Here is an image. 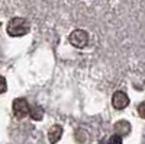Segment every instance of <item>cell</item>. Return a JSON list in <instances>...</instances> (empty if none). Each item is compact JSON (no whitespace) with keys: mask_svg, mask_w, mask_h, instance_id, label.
<instances>
[{"mask_svg":"<svg viewBox=\"0 0 145 144\" xmlns=\"http://www.w3.org/2000/svg\"><path fill=\"white\" fill-rule=\"evenodd\" d=\"M6 90H7V82L3 76H0V95L5 93Z\"/></svg>","mask_w":145,"mask_h":144,"instance_id":"obj_9","label":"cell"},{"mask_svg":"<svg viewBox=\"0 0 145 144\" xmlns=\"http://www.w3.org/2000/svg\"><path fill=\"white\" fill-rule=\"evenodd\" d=\"M112 105L115 109H119V111H122L125 109V108L129 105V98H128V95L122 90H118L113 93L112 96Z\"/></svg>","mask_w":145,"mask_h":144,"instance_id":"obj_4","label":"cell"},{"mask_svg":"<svg viewBox=\"0 0 145 144\" xmlns=\"http://www.w3.org/2000/svg\"><path fill=\"white\" fill-rule=\"evenodd\" d=\"M144 106H145L144 102H141L139 106H138V112H139V116H141V118H144V115H145V114H144Z\"/></svg>","mask_w":145,"mask_h":144,"instance_id":"obj_10","label":"cell"},{"mask_svg":"<svg viewBox=\"0 0 145 144\" xmlns=\"http://www.w3.org/2000/svg\"><path fill=\"white\" fill-rule=\"evenodd\" d=\"M31 31V23L25 18H13L7 23V34L10 37H23Z\"/></svg>","mask_w":145,"mask_h":144,"instance_id":"obj_1","label":"cell"},{"mask_svg":"<svg viewBox=\"0 0 145 144\" xmlns=\"http://www.w3.org/2000/svg\"><path fill=\"white\" fill-rule=\"evenodd\" d=\"M115 133L118 134V135H128L129 133H131V125H129V122L128 121H118L116 124H115Z\"/></svg>","mask_w":145,"mask_h":144,"instance_id":"obj_6","label":"cell"},{"mask_svg":"<svg viewBox=\"0 0 145 144\" xmlns=\"http://www.w3.org/2000/svg\"><path fill=\"white\" fill-rule=\"evenodd\" d=\"M63 135V127L61 125H52L48 131V140L51 144H57Z\"/></svg>","mask_w":145,"mask_h":144,"instance_id":"obj_5","label":"cell"},{"mask_svg":"<svg viewBox=\"0 0 145 144\" xmlns=\"http://www.w3.org/2000/svg\"><path fill=\"white\" fill-rule=\"evenodd\" d=\"M29 109H31V106L28 103L26 99H23V98H18L13 101V114L16 118H25L29 115Z\"/></svg>","mask_w":145,"mask_h":144,"instance_id":"obj_3","label":"cell"},{"mask_svg":"<svg viewBox=\"0 0 145 144\" xmlns=\"http://www.w3.org/2000/svg\"><path fill=\"white\" fill-rule=\"evenodd\" d=\"M107 144H122V137L118 135V134H113L107 140Z\"/></svg>","mask_w":145,"mask_h":144,"instance_id":"obj_8","label":"cell"},{"mask_svg":"<svg viewBox=\"0 0 145 144\" xmlns=\"http://www.w3.org/2000/svg\"><path fill=\"white\" fill-rule=\"evenodd\" d=\"M29 115H31L32 119H35V121H41L44 118V109L41 106H33L29 109Z\"/></svg>","mask_w":145,"mask_h":144,"instance_id":"obj_7","label":"cell"},{"mask_svg":"<svg viewBox=\"0 0 145 144\" xmlns=\"http://www.w3.org/2000/svg\"><path fill=\"white\" fill-rule=\"evenodd\" d=\"M70 42L76 48H84L89 44V34L84 29H76L70 34Z\"/></svg>","mask_w":145,"mask_h":144,"instance_id":"obj_2","label":"cell"}]
</instances>
